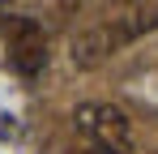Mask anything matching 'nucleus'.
<instances>
[{"label": "nucleus", "mask_w": 158, "mask_h": 154, "mask_svg": "<svg viewBox=\"0 0 158 154\" xmlns=\"http://www.w3.org/2000/svg\"><path fill=\"white\" fill-rule=\"evenodd\" d=\"M154 26H158V9L154 13H124V17L98 22V26L81 30L77 39H73L69 60H73V69H98V64H107L120 47H128L132 39H141V34L154 30Z\"/></svg>", "instance_id": "obj_1"}, {"label": "nucleus", "mask_w": 158, "mask_h": 154, "mask_svg": "<svg viewBox=\"0 0 158 154\" xmlns=\"http://www.w3.org/2000/svg\"><path fill=\"white\" fill-rule=\"evenodd\" d=\"M73 124L81 137H90L94 146H107V150H128L132 141V120L115 103H77Z\"/></svg>", "instance_id": "obj_2"}, {"label": "nucleus", "mask_w": 158, "mask_h": 154, "mask_svg": "<svg viewBox=\"0 0 158 154\" xmlns=\"http://www.w3.org/2000/svg\"><path fill=\"white\" fill-rule=\"evenodd\" d=\"M9 60L22 73H39L47 64V39H43V30L30 26V22H17L13 34H9Z\"/></svg>", "instance_id": "obj_3"}, {"label": "nucleus", "mask_w": 158, "mask_h": 154, "mask_svg": "<svg viewBox=\"0 0 158 154\" xmlns=\"http://www.w3.org/2000/svg\"><path fill=\"white\" fill-rule=\"evenodd\" d=\"M90 154H128V150H107V146H94Z\"/></svg>", "instance_id": "obj_4"}]
</instances>
